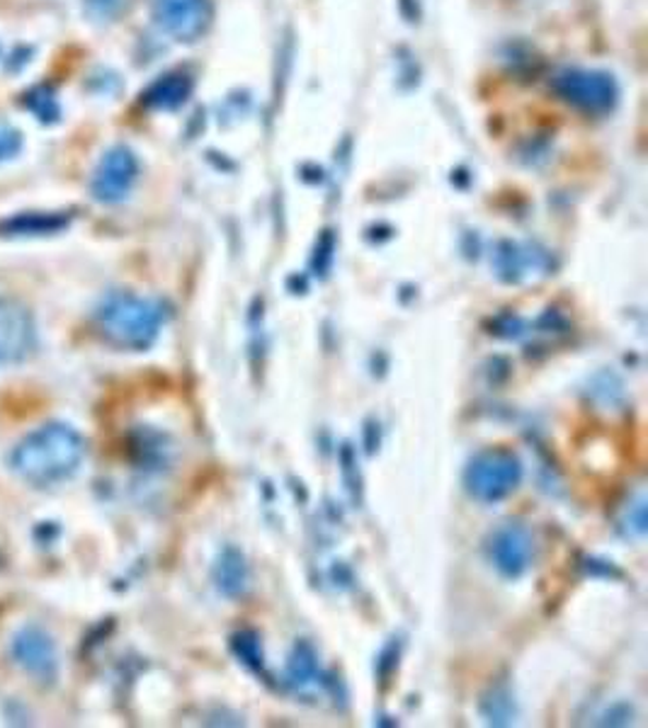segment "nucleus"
<instances>
[{
	"instance_id": "obj_1",
	"label": "nucleus",
	"mask_w": 648,
	"mask_h": 728,
	"mask_svg": "<svg viewBox=\"0 0 648 728\" xmlns=\"http://www.w3.org/2000/svg\"><path fill=\"white\" fill-rule=\"evenodd\" d=\"M86 456L83 437L64 423L35 430L10 452V469L37 488L64 484L80 469Z\"/></svg>"
},
{
	"instance_id": "obj_2",
	"label": "nucleus",
	"mask_w": 648,
	"mask_h": 728,
	"mask_svg": "<svg viewBox=\"0 0 648 728\" xmlns=\"http://www.w3.org/2000/svg\"><path fill=\"white\" fill-rule=\"evenodd\" d=\"M96 321L110 346L141 352L159 340L165 324V306L161 301L137 297L132 291H112L100 301Z\"/></svg>"
},
{
	"instance_id": "obj_3",
	"label": "nucleus",
	"mask_w": 648,
	"mask_h": 728,
	"mask_svg": "<svg viewBox=\"0 0 648 728\" xmlns=\"http://www.w3.org/2000/svg\"><path fill=\"white\" fill-rule=\"evenodd\" d=\"M522 481V462L510 450H484L464 472L466 493L478 503H498Z\"/></svg>"
},
{
	"instance_id": "obj_4",
	"label": "nucleus",
	"mask_w": 648,
	"mask_h": 728,
	"mask_svg": "<svg viewBox=\"0 0 648 728\" xmlns=\"http://www.w3.org/2000/svg\"><path fill=\"white\" fill-rule=\"evenodd\" d=\"M553 90L569 102L590 114H605L614 108L616 86L614 80L602 71L588 68H566L553 78Z\"/></svg>"
},
{
	"instance_id": "obj_5",
	"label": "nucleus",
	"mask_w": 648,
	"mask_h": 728,
	"mask_svg": "<svg viewBox=\"0 0 648 728\" xmlns=\"http://www.w3.org/2000/svg\"><path fill=\"white\" fill-rule=\"evenodd\" d=\"M486 551L490 564H494L498 574L503 578L515 580L520 576H525V570L532 564V556H535V539H532V532L525 525L506 523L490 535Z\"/></svg>"
},
{
	"instance_id": "obj_6",
	"label": "nucleus",
	"mask_w": 648,
	"mask_h": 728,
	"mask_svg": "<svg viewBox=\"0 0 648 728\" xmlns=\"http://www.w3.org/2000/svg\"><path fill=\"white\" fill-rule=\"evenodd\" d=\"M139 175V161L127 146H114L102 155V161L92 178V197L102 204H117L132 192Z\"/></svg>"
},
{
	"instance_id": "obj_7",
	"label": "nucleus",
	"mask_w": 648,
	"mask_h": 728,
	"mask_svg": "<svg viewBox=\"0 0 648 728\" xmlns=\"http://www.w3.org/2000/svg\"><path fill=\"white\" fill-rule=\"evenodd\" d=\"M10 653H13L20 668L27 670L35 680L54 682L59 673L57 643L41 627L27 624V627L20 629L13 639V647H10Z\"/></svg>"
},
{
	"instance_id": "obj_8",
	"label": "nucleus",
	"mask_w": 648,
	"mask_h": 728,
	"mask_svg": "<svg viewBox=\"0 0 648 728\" xmlns=\"http://www.w3.org/2000/svg\"><path fill=\"white\" fill-rule=\"evenodd\" d=\"M153 17L165 35L192 41L209 27L212 5L209 0H153Z\"/></svg>"
},
{
	"instance_id": "obj_9",
	"label": "nucleus",
	"mask_w": 648,
	"mask_h": 728,
	"mask_svg": "<svg viewBox=\"0 0 648 728\" xmlns=\"http://www.w3.org/2000/svg\"><path fill=\"white\" fill-rule=\"evenodd\" d=\"M35 342V324L15 301L0 299V367L27 357Z\"/></svg>"
},
{
	"instance_id": "obj_10",
	"label": "nucleus",
	"mask_w": 648,
	"mask_h": 728,
	"mask_svg": "<svg viewBox=\"0 0 648 728\" xmlns=\"http://www.w3.org/2000/svg\"><path fill=\"white\" fill-rule=\"evenodd\" d=\"M192 92V78L183 71H171L151 83L144 92V105L151 110H177L185 105Z\"/></svg>"
},
{
	"instance_id": "obj_11",
	"label": "nucleus",
	"mask_w": 648,
	"mask_h": 728,
	"mask_svg": "<svg viewBox=\"0 0 648 728\" xmlns=\"http://www.w3.org/2000/svg\"><path fill=\"white\" fill-rule=\"evenodd\" d=\"M214 580L219 592H224L226 598L244 595L248 588V564L238 549L234 547L224 549V554L216 561Z\"/></svg>"
},
{
	"instance_id": "obj_12",
	"label": "nucleus",
	"mask_w": 648,
	"mask_h": 728,
	"mask_svg": "<svg viewBox=\"0 0 648 728\" xmlns=\"http://www.w3.org/2000/svg\"><path fill=\"white\" fill-rule=\"evenodd\" d=\"M316 675H319L316 651H313L304 641L297 643L287 663V682L291 685V688L304 690L311 682H316Z\"/></svg>"
},
{
	"instance_id": "obj_13",
	"label": "nucleus",
	"mask_w": 648,
	"mask_h": 728,
	"mask_svg": "<svg viewBox=\"0 0 648 728\" xmlns=\"http://www.w3.org/2000/svg\"><path fill=\"white\" fill-rule=\"evenodd\" d=\"M66 226V218H61L57 214H20L8 218V222L0 226V231L5 234H15V236H37V234H51L59 231V228Z\"/></svg>"
},
{
	"instance_id": "obj_14",
	"label": "nucleus",
	"mask_w": 648,
	"mask_h": 728,
	"mask_svg": "<svg viewBox=\"0 0 648 728\" xmlns=\"http://www.w3.org/2000/svg\"><path fill=\"white\" fill-rule=\"evenodd\" d=\"M27 108L37 114V120L45 122H54L59 117V102L54 90L49 86H37L33 92H27Z\"/></svg>"
},
{
	"instance_id": "obj_15",
	"label": "nucleus",
	"mask_w": 648,
	"mask_h": 728,
	"mask_svg": "<svg viewBox=\"0 0 648 728\" xmlns=\"http://www.w3.org/2000/svg\"><path fill=\"white\" fill-rule=\"evenodd\" d=\"M234 651L240 661H244L248 668L253 670H263V651H260V641L256 633L250 631H240L234 637Z\"/></svg>"
},
{
	"instance_id": "obj_16",
	"label": "nucleus",
	"mask_w": 648,
	"mask_h": 728,
	"mask_svg": "<svg viewBox=\"0 0 648 728\" xmlns=\"http://www.w3.org/2000/svg\"><path fill=\"white\" fill-rule=\"evenodd\" d=\"M23 149V134L13 124L0 120V161H10Z\"/></svg>"
},
{
	"instance_id": "obj_17",
	"label": "nucleus",
	"mask_w": 648,
	"mask_h": 728,
	"mask_svg": "<svg viewBox=\"0 0 648 728\" xmlns=\"http://www.w3.org/2000/svg\"><path fill=\"white\" fill-rule=\"evenodd\" d=\"M486 704H490V710L484 706V714L488 716L490 724H510L512 719V700L508 696H500L498 692H494V696H488Z\"/></svg>"
},
{
	"instance_id": "obj_18",
	"label": "nucleus",
	"mask_w": 648,
	"mask_h": 728,
	"mask_svg": "<svg viewBox=\"0 0 648 728\" xmlns=\"http://www.w3.org/2000/svg\"><path fill=\"white\" fill-rule=\"evenodd\" d=\"M86 5L96 17H114L122 13L127 0H86Z\"/></svg>"
}]
</instances>
